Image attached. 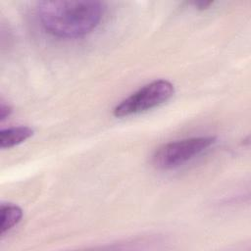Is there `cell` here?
Listing matches in <instances>:
<instances>
[{"label":"cell","mask_w":251,"mask_h":251,"mask_svg":"<svg viewBox=\"0 0 251 251\" xmlns=\"http://www.w3.org/2000/svg\"><path fill=\"white\" fill-rule=\"evenodd\" d=\"M22 209L14 204H2L0 207V229L1 234L10 230L22 219Z\"/></svg>","instance_id":"5b68a950"},{"label":"cell","mask_w":251,"mask_h":251,"mask_svg":"<svg viewBox=\"0 0 251 251\" xmlns=\"http://www.w3.org/2000/svg\"><path fill=\"white\" fill-rule=\"evenodd\" d=\"M216 142L214 136H197L172 141L159 147L152 164L159 170H172L195 158Z\"/></svg>","instance_id":"7a4b0ae2"},{"label":"cell","mask_w":251,"mask_h":251,"mask_svg":"<svg viewBox=\"0 0 251 251\" xmlns=\"http://www.w3.org/2000/svg\"><path fill=\"white\" fill-rule=\"evenodd\" d=\"M33 134V129L28 126H14L0 131V147L2 149L14 147Z\"/></svg>","instance_id":"277c9868"},{"label":"cell","mask_w":251,"mask_h":251,"mask_svg":"<svg viewBox=\"0 0 251 251\" xmlns=\"http://www.w3.org/2000/svg\"><path fill=\"white\" fill-rule=\"evenodd\" d=\"M191 4L198 10H206V9H209L214 4V2L213 1H194V2H191Z\"/></svg>","instance_id":"52a82bcc"},{"label":"cell","mask_w":251,"mask_h":251,"mask_svg":"<svg viewBox=\"0 0 251 251\" xmlns=\"http://www.w3.org/2000/svg\"><path fill=\"white\" fill-rule=\"evenodd\" d=\"M174 92V84L169 80H154L123 100L114 108L113 115L117 118H123L146 112L168 101Z\"/></svg>","instance_id":"3957f363"},{"label":"cell","mask_w":251,"mask_h":251,"mask_svg":"<svg viewBox=\"0 0 251 251\" xmlns=\"http://www.w3.org/2000/svg\"><path fill=\"white\" fill-rule=\"evenodd\" d=\"M12 113V108L8 104H5L4 101L1 100L0 103V121L3 122L5 119H7Z\"/></svg>","instance_id":"8992f818"},{"label":"cell","mask_w":251,"mask_h":251,"mask_svg":"<svg viewBox=\"0 0 251 251\" xmlns=\"http://www.w3.org/2000/svg\"><path fill=\"white\" fill-rule=\"evenodd\" d=\"M104 5L100 1H40L36 16L46 32L58 38H77L91 32L101 22Z\"/></svg>","instance_id":"6da1fadb"}]
</instances>
